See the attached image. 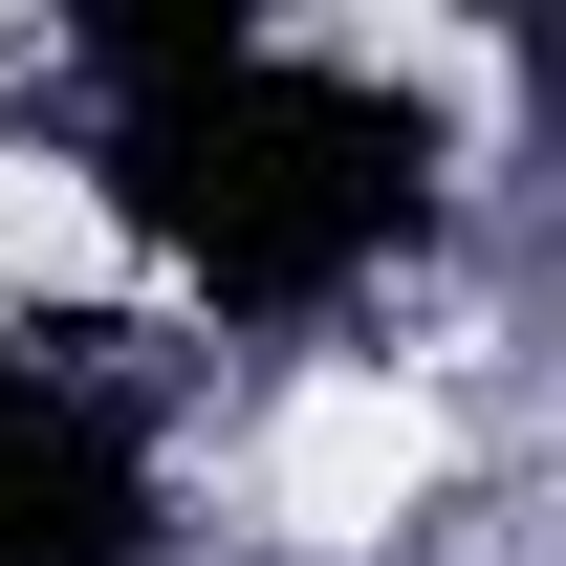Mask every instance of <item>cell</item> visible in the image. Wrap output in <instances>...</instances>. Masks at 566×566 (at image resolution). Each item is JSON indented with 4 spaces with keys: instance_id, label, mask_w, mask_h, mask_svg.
I'll return each instance as SVG.
<instances>
[{
    "instance_id": "7a4b0ae2",
    "label": "cell",
    "mask_w": 566,
    "mask_h": 566,
    "mask_svg": "<svg viewBox=\"0 0 566 566\" xmlns=\"http://www.w3.org/2000/svg\"><path fill=\"white\" fill-rule=\"evenodd\" d=\"M153 545V458L109 436V392L0 349V566H132Z\"/></svg>"
},
{
    "instance_id": "6da1fadb",
    "label": "cell",
    "mask_w": 566,
    "mask_h": 566,
    "mask_svg": "<svg viewBox=\"0 0 566 566\" xmlns=\"http://www.w3.org/2000/svg\"><path fill=\"white\" fill-rule=\"evenodd\" d=\"M109 197H132L153 262H197L218 305H327L415 240L436 197V132L392 109L370 66H305V44H218V66L132 87L109 132Z\"/></svg>"
}]
</instances>
